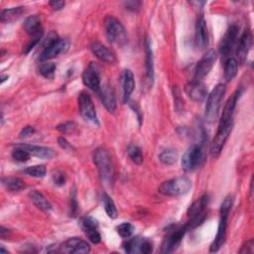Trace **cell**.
Instances as JSON below:
<instances>
[{
    "label": "cell",
    "mask_w": 254,
    "mask_h": 254,
    "mask_svg": "<svg viewBox=\"0 0 254 254\" xmlns=\"http://www.w3.org/2000/svg\"><path fill=\"white\" fill-rule=\"evenodd\" d=\"M127 153H128L129 158L132 160V162H134L135 164H142L143 160H144V157L142 154L141 149L136 146V145H130L128 147V150H127Z\"/></svg>",
    "instance_id": "obj_33"
},
{
    "label": "cell",
    "mask_w": 254,
    "mask_h": 254,
    "mask_svg": "<svg viewBox=\"0 0 254 254\" xmlns=\"http://www.w3.org/2000/svg\"><path fill=\"white\" fill-rule=\"evenodd\" d=\"M226 90V85L219 84L210 93L206 106V119L209 122H212L216 118L220 107V103L225 97Z\"/></svg>",
    "instance_id": "obj_5"
},
{
    "label": "cell",
    "mask_w": 254,
    "mask_h": 254,
    "mask_svg": "<svg viewBox=\"0 0 254 254\" xmlns=\"http://www.w3.org/2000/svg\"><path fill=\"white\" fill-rule=\"evenodd\" d=\"M204 152L200 145L190 147L183 156L182 168L185 172H192L196 170L203 162Z\"/></svg>",
    "instance_id": "obj_7"
},
{
    "label": "cell",
    "mask_w": 254,
    "mask_h": 254,
    "mask_svg": "<svg viewBox=\"0 0 254 254\" xmlns=\"http://www.w3.org/2000/svg\"><path fill=\"white\" fill-rule=\"evenodd\" d=\"M58 143H59L61 148L65 149V150H72L73 149V146L68 142V140L66 138H64V137H60L58 139Z\"/></svg>",
    "instance_id": "obj_46"
},
{
    "label": "cell",
    "mask_w": 254,
    "mask_h": 254,
    "mask_svg": "<svg viewBox=\"0 0 254 254\" xmlns=\"http://www.w3.org/2000/svg\"><path fill=\"white\" fill-rule=\"evenodd\" d=\"M209 202H210L209 196L204 195L189 208L187 213L189 217V221L186 225L189 231L193 230L199 227L201 224H203L207 216Z\"/></svg>",
    "instance_id": "obj_4"
},
{
    "label": "cell",
    "mask_w": 254,
    "mask_h": 254,
    "mask_svg": "<svg viewBox=\"0 0 254 254\" xmlns=\"http://www.w3.org/2000/svg\"><path fill=\"white\" fill-rule=\"evenodd\" d=\"M145 51H146V75L147 81L150 85L154 82V61H153V51L151 47V42L149 39L145 42Z\"/></svg>",
    "instance_id": "obj_25"
},
{
    "label": "cell",
    "mask_w": 254,
    "mask_h": 254,
    "mask_svg": "<svg viewBox=\"0 0 254 254\" xmlns=\"http://www.w3.org/2000/svg\"><path fill=\"white\" fill-rule=\"evenodd\" d=\"M233 126V122H230L226 125L218 126L216 135L211 146V153H212V157L216 158L220 154L222 148L225 147V144L232 133Z\"/></svg>",
    "instance_id": "obj_9"
},
{
    "label": "cell",
    "mask_w": 254,
    "mask_h": 254,
    "mask_svg": "<svg viewBox=\"0 0 254 254\" xmlns=\"http://www.w3.org/2000/svg\"><path fill=\"white\" fill-rule=\"evenodd\" d=\"M253 251H254V242L253 239H250L241 246L239 253H253Z\"/></svg>",
    "instance_id": "obj_42"
},
{
    "label": "cell",
    "mask_w": 254,
    "mask_h": 254,
    "mask_svg": "<svg viewBox=\"0 0 254 254\" xmlns=\"http://www.w3.org/2000/svg\"><path fill=\"white\" fill-rule=\"evenodd\" d=\"M29 198L39 210L43 212H49L52 210V205L50 204V202L41 193H39L38 190H31L29 193Z\"/></svg>",
    "instance_id": "obj_26"
},
{
    "label": "cell",
    "mask_w": 254,
    "mask_h": 254,
    "mask_svg": "<svg viewBox=\"0 0 254 254\" xmlns=\"http://www.w3.org/2000/svg\"><path fill=\"white\" fill-rule=\"evenodd\" d=\"M9 231L6 230L4 227H1V229H0V236H1V238H5L6 235L9 234Z\"/></svg>",
    "instance_id": "obj_48"
},
{
    "label": "cell",
    "mask_w": 254,
    "mask_h": 254,
    "mask_svg": "<svg viewBox=\"0 0 254 254\" xmlns=\"http://www.w3.org/2000/svg\"><path fill=\"white\" fill-rule=\"evenodd\" d=\"M40 74L46 79H53L56 72V65L52 62H44L39 68Z\"/></svg>",
    "instance_id": "obj_34"
},
{
    "label": "cell",
    "mask_w": 254,
    "mask_h": 254,
    "mask_svg": "<svg viewBox=\"0 0 254 254\" xmlns=\"http://www.w3.org/2000/svg\"><path fill=\"white\" fill-rule=\"evenodd\" d=\"M215 60H216L215 51L214 50L208 51L198 63L197 68H196L195 80L201 81L203 78L208 76L214 65Z\"/></svg>",
    "instance_id": "obj_12"
},
{
    "label": "cell",
    "mask_w": 254,
    "mask_h": 254,
    "mask_svg": "<svg viewBox=\"0 0 254 254\" xmlns=\"http://www.w3.org/2000/svg\"><path fill=\"white\" fill-rule=\"evenodd\" d=\"M3 185L5 186V188L10 190V192H20L24 188H25V184L24 182L16 177H8L3 179L2 181Z\"/></svg>",
    "instance_id": "obj_29"
},
{
    "label": "cell",
    "mask_w": 254,
    "mask_h": 254,
    "mask_svg": "<svg viewBox=\"0 0 254 254\" xmlns=\"http://www.w3.org/2000/svg\"><path fill=\"white\" fill-rule=\"evenodd\" d=\"M35 128L33 126H26L24 127V129L21 131L20 133V137L21 138H28L31 135H33L35 133Z\"/></svg>",
    "instance_id": "obj_44"
},
{
    "label": "cell",
    "mask_w": 254,
    "mask_h": 254,
    "mask_svg": "<svg viewBox=\"0 0 254 254\" xmlns=\"http://www.w3.org/2000/svg\"><path fill=\"white\" fill-rule=\"evenodd\" d=\"M251 45H252V33L250 32V30H245L240 37L238 50H237V56L240 64L245 63Z\"/></svg>",
    "instance_id": "obj_23"
},
{
    "label": "cell",
    "mask_w": 254,
    "mask_h": 254,
    "mask_svg": "<svg viewBox=\"0 0 254 254\" xmlns=\"http://www.w3.org/2000/svg\"><path fill=\"white\" fill-rule=\"evenodd\" d=\"M90 251L89 244L82 238H69L60 246V252L67 254H84Z\"/></svg>",
    "instance_id": "obj_13"
},
{
    "label": "cell",
    "mask_w": 254,
    "mask_h": 254,
    "mask_svg": "<svg viewBox=\"0 0 254 254\" xmlns=\"http://www.w3.org/2000/svg\"><path fill=\"white\" fill-rule=\"evenodd\" d=\"M126 9L131 10V11H138L140 8L141 3L138 1H127L124 3Z\"/></svg>",
    "instance_id": "obj_45"
},
{
    "label": "cell",
    "mask_w": 254,
    "mask_h": 254,
    "mask_svg": "<svg viewBox=\"0 0 254 254\" xmlns=\"http://www.w3.org/2000/svg\"><path fill=\"white\" fill-rule=\"evenodd\" d=\"M12 158L17 162L25 163L29 161V159L31 158V154L27 150L16 146V148L12 151Z\"/></svg>",
    "instance_id": "obj_35"
},
{
    "label": "cell",
    "mask_w": 254,
    "mask_h": 254,
    "mask_svg": "<svg viewBox=\"0 0 254 254\" xmlns=\"http://www.w3.org/2000/svg\"><path fill=\"white\" fill-rule=\"evenodd\" d=\"M159 160H160L164 165L170 166L177 162L178 160V153L176 150L167 149L164 150L160 155H159Z\"/></svg>",
    "instance_id": "obj_31"
},
{
    "label": "cell",
    "mask_w": 254,
    "mask_h": 254,
    "mask_svg": "<svg viewBox=\"0 0 254 254\" xmlns=\"http://www.w3.org/2000/svg\"><path fill=\"white\" fill-rule=\"evenodd\" d=\"M78 210H79V205H78V201H77V196H76V192H73L72 196H71V200H70V213L72 216H76L78 213Z\"/></svg>",
    "instance_id": "obj_40"
},
{
    "label": "cell",
    "mask_w": 254,
    "mask_h": 254,
    "mask_svg": "<svg viewBox=\"0 0 254 254\" xmlns=\"http://www.w3.org/2000/svg\"><path fill=\"white\" fill-rule=\"evenodd\" d=\"M17 146L27 150L31 155L36 156L41 159H52L56 155L55 151L48 147L37 146V145H28V144H20Z\"/></svg>",
    "instance_id": "obj_24"
},
{
    "label": "cell",
    "mask_w": 254,
    "mask_h": 254,
    "mask_svg": "<svg viewBox=\"0 0 254 254\" xmlns=\"http://www.w3.org/2000/svg\"><path fill=\"white\" fill-rule=\"evenodd\" d=\"M237 32H238V27L235 25H233L229 28L224 38L221 39V42L219 45V53L224 59H227L229 57L230 53L232 52L233 47L236 37H237Z\"/></svg>",
    "instance_id": "obj_15"
},
{
    "label": "cell",
    "mask_w": 254,
    "mask_h": 254,
    "mask_svg": "<svg viewBox=\"0 0 254 254\" xmlns=\"http://www.w3.org/2000/svg\"><path fill=\"white\" fill-rule=\"evenodd\" d=\"M24 29L27 34L32 37V39L41 40L43 35V28L41 25V20L37 15L28 17L24 22Z\"/></svg>",
    "instance_id": "obj_18"
},
{
    "label": "cell",
    "mask_w": 254,
    "mask_h": 254,
    "mask_svg": "<svg viewBox=\"0 0 254 254\" xmlns=\"http://www.w3.org/2000/svg\"><path fill=\"white\" fill-rule=\"evenodd\" d=\"M192 189V181L187 177H178L164 182L158 190L164 196L179 197L188 194Z\"/></svg>",
    "instance_id": "obj_3"
},
{
    "label": "cell",
    "mask_w": 254,
    "mask_h": 254,
    "mask_svg": "<svg viewBox=\"0 0 254 254\" xmlns=\"http://www.w3.org/2000/svg\"><path fill=\"white\" fill-rule=\"evenodd\" d=\"M144 240H145V238L139 237V236L128 240L124 244L125 251L127 253H130V254L141 253V249H142V245H143Z\"/></svg>",
    "instance_id": "obj_30"
},
{
    "label": "cell",
    "mask_w": 254,
    "mask_h": 254,
    "mask_svg": "<svg viewBox=\"0 0 254 254\" xmlns=\"http://www.w3.org/2000/svg\"><path fill=\"white\" fill-rule=\"evenodd\" d=\"M91 52L95 55L98 59H100L102 62H105L106 64H114L116 62L115 54L109 50L107 47H106L104 44L100 42H93L90 46Z\"/></svg>",
    "instance_id": "obj_19"
},
{
    "label": "cell",
    "mask_w": 254,
    "mask_h": 254,
    "mask_svg": "<svg viewBox=\"0 0 254 254\" xmlns=\"http://www.w3.org/2000/svg\"><path fill=\"white\" fill-rule=\"evenodd\" d=\"M93 162L97 166L100 177L107 187H112L115 179V170L109 153L104 148H98L93 152Z\"/></svg>",
    "instance_id": "obj_1"
},
{
    "label": "cell",
    "mask_w": 254,
    "mask_h": 254,
    "mask_svg": "<svg viewBox=\"0 0 254 254\" xmlns=\"http://www.w3.org/2000/svg\"><path fill=\"white\" fill-rule=\"evenodd\" d=\"M24 173L27 174L28 176H31V177L43 178V177L46 176L47 169H46V167L44 165H36V166L28 167L27 169L24 170Z\"/></svg>",
    "instance_id": "obj_36"
},
{
    "label": "cell",
    "mask_w": 254,
    "mask_h": 254,
    "mask_svg": "<svg viewBox=\"0 0 254 254\" xmlns=\"http://www.w3.org/2000/svg\"><path fill=\"white\" fill-rule=\"evenodd\" d=\"M1 79H2V80H1V84H3V82L6 81V79H8V76H6V77H2Z\"/></svg>",
    "instance_id": "obj_49"
},
{
    "label": "cell",
    "mask_w": 254,
    "mask_h": 254,
    "mask_svg": "<svg viewBox=\"0 0 254 254\" xmlns=\"http://www.w3.org/2000/svg\"><path fill=\"white\" fill-rule=\"evenodd\" d=\"M134 233V227L129 222H123L117 227V233L123 238H129Z\"/></svg>",
    "instance_id": "obj_37"
},
{
    "label": "cell",
    "mask_w": 254,
    "mask_h": 254,
    "mask_svg": "<svg viewBox=\"0 0 254 254\" xmlns=\"http://www.w3.org/2000/svg\"><path fill=\"white\" fill-rule=\"evenodd\" d=\"M209 43L207 22L203 15L198 18L196 25V45L200 49H205Z\"/></svg>",
    "instance_id": "obj_20"
},
{
    "label": "cell",
    "mask_w": 254,
    "mask_h": 254,
    "mask_svg": "<svg viewBox=\"0 0 254 254\" xmlns=\"http://www.w3.org/2000/svg\"><path fill=\"white\" fill-rule=\"evenodd\" d=\"M49 5L54 9V10H61L65 6V1H62V0H54V1H50Z\"/></svg>",
    "instance_id": "obj_47"
},
{
    "label": "cell",
    "mask_w": 254,
    "mask_h": 254,
    "mask_svg": "<svg viewBox=\"0 0 254 254\" xmlns=\"http://www.w3.org/2000/svg\"><path fill=\"white\" fill-rule=\"evenodd\" d=\"M81 227H82L83 231L85 233L89 230L98 229L99 224H98V220L95 218H93L91 216H86L81 220Z\"/></svg>",
    "instance_id": "obj_38"
},
{
    "label": "cell",
    "mask_w": 254,
    "mask_h": 254,
    "mask_svg": "<svg viewBox=\"0 0 254 254\" xmlns=\"http://www.w3.org/2000/svg\"><path fill=\"white\" fill-rule=\"evenodd\" d=\"M238 71V62L234 58H229L225 65V79L227 82H231L234 79Z\"/></svg>",
    "instance_id": "obj_27"
},
{
    "label": "cell",
    "mask_w": 254,
    "mask_h": 254,
    "mask_svg": "<svg viewBox=\"0 0 254 254\" xmlns=\"http://www.w3.org/2000/svg\"><path fill=\"white\" fill-rule=\"evenodd\" d=\"M105 27L106 37L110 43L121 45L126 41L125 29L115 17L107 16L105 20Z\"/></svg>",
    "instance_id": "obj_6"
},
{
    "label": "cell",
    "mask_w": 254,
    "mask_h": 254,
    "mask_svg": "<svg viewBox=\"0 0 254 254\" xmlns=\"http://www.w3.org/2000/svg\"><path fill=\"white\" fill-rule=\"evenodd\" d=\"M185 90L186 93L188 94V97L197 103L204 102L208 95V88L206 85H204L201 81H197V80H194L190 83H189L186 85Z\"/></svg>",
    "instance_id": "obj_14"
},
{
    "label": "cell",
    "mask_w": 254,
    "mask_h": 254,
    "mask_svg": "<svg viewBox=\"0 0 254 254\" xmlns=\"http://www.w3.org/2000/svg\"><path fill=\"white\" fill-rule=\"evenodd\" d=\"M78 104L80 113L85 121H88L92 124H99L97 111H95V107L90 95L87 92L83 91L79 94Z\"/></svg>",
    "instance_id": "obj_8"
},
{
    "label": "cell",
    "mask_w": 254,
    "mask_h": 254,
    "mask_svg": "<svg viewBox=\"0 0 254 254\" xmlns=\"http://www.w3.org/2000/svg\"><path fill=\"white\" fill-rule=\"evenodd\" d=\"M119 82L122 87V92H123V103L126 104L129 101V98L131 93L134 90L135 87V82H134V76L133 73L130 70H123Z\"/></svg>",
    "instance_id": "obj_16"
},
{
    "label": "cell",
    "mask_w": 254,
    "mask_h": 254,
    "mask_svg": "<svg viewBox=\"0 0 254 254\" xmlns=\"http://www.w3.org/2000/svg\"><path fill=\"white\" fill-rule=\"evenodd\" d=\"M53 180H54L55 184L58 185V186H63V185H65V183H66L65 175H64L63 173H59V172H56L53 175Z\"/></svg>",
    "instance_id": "obj_43"
},
{
    "label": "cell",
    "mask_w": 254,
    "mask_h": 254,
    "mask_svg": "<svg viewBox=\"0 0 254 254\" xmlns=\"http://www.w3.org/2000/svg\"><path fill=\"white\" fill-rule=\"evenodd\" d=\"M3 252H8V250H5V249H4V247H3V246H1V253H3Z\"/></svg>",
    "instance_id": "obj_50"
},
{
    "label": "cell",
    "mask_w": 254,
    "mask_h": 254,
    "mask_svg": "<svg viewBox=\"0 0 254 254\" xmlns=\"http://www.w3.org/2000/svg\"><path fill=\"white\" fill-rule=\"evenodd\" d=\"M88 239L94 243V244H98L101 242L102 240V236L100 234V233L98 232V229H93V230H89L87 232H85Z\"/></svg>",
    "instance_id": "obj_39"
},
{
    "label": "cell",
    "mask_w": 254,
    "mask_h": 254,
    "mask_svg": "<svg viewBox=\"0 0 254 254\" xmlns=\"http://www.w3.org/2000/svg\"><path fill=\"white\" fill-rule=\"evenodd\" d=\"M76 128V124L74 122H66V123H63L61 125H59L57 127V129L61 132L64 133H68V132H72L74 129Z\"/></svg>",
    "instance_id": "obj_41"
},
{
    "label": "cell",
    "mask_w": 254,
    "mask_h": 254,
    "mask_svg": "<svg viewBox=\"0 0 254 254\" xmlns=\"http://www.w3.org/2000/svg\"><path fill=\"white\" fill-rule=\"evenodd\" d=\"M239 94H240V91L236 90L233 94V97L230 98V100L226 104L224 111H222V115H221V118H220L218 126L226 125V124H228L230 122H233L232 119H233V112H234V109H235V106H236L237 100L239 98Z\"/></svg>",
    "instance_id": "obj_22"
},
{
    "label": "cell",
    "mask_w": 254,
    "mask_h": 254,
    "mask_svg": "<svg viewBox=\"0 0 254 254\" xmlns=\"http://www.w3.org/2000/svg\"><path fill=\"white\" fill-rule=\"evenodd\" d=\"M70 49V41L67 39H59L54 44L43 50L39 60L42 62H47L51 59L59 57L60 55L66 54Z\"/></svg>",
    "instance_id": "obj_11"
},
{
    "label": "cell",
    "mask_w": 254,
    "mask_h": 254,
    "mask_svg": "<svg viewBox=\"0 0 254 254\" xmlns=\"http://www.w3.org/2000/svg\"><path fill=\"white\" fill-rule=\"evenodd\" d=\"M188 231L189 230H188L187 226L185 225L183 227L177 228V229L173 230L172 232H170L163 240L162 252L170 253V252H173L174 250H176L179 247V245L181 244L183 237Z\"/></svg>",
    "instance_id": "obj_10"
},
{
    "label": "cell",
    "mask_w": 254,
    "mask_h": 254,
    "mask_svg": "<svg viewBox=\"0 0 254 254\" xmlns=\"http://www.w3.org/2000/svg\"><path fill=\"white\" fill-rule=\"evenodd\" d=\"M25 7H14L10 9H5L1 12V22H12L21 17V15L25 12Z\"/></svg>",
    "instance_id": "obj_28"
},
{
    "label": "cell",
    "mask_w": 254,
    "mask_h": 254,
    "mask_svg": "<svg viewBox=\"0 0 254 254\" xmlns=\"http://www.w3.org/2000/svg\"><path fill=\"white\" fill-rule=\"evenodd\" d=\"M83 83L84 85L93 91H99L102 85L99 73L95 71L91 66L88 67L83 74Z\"/></svg>",
    "instance_id": "obj_21"
},
{
    "label": "cell",
    "mask_w": 254,
    "mask_h": 254,
    "mask_svg": "<svg viewBox=\"0 0 254 254\" xmlns=\"http://www.w3.org/2000/svg\"><path fill=\"white\" fill-rule=\"evenodd\" d=\"M98 92L100 93L102 103L105 107L109 112H114L116 109V98L112 86H110L109 85H104L101 86Z\"/></svg>",
    "instance_id": "obj_17"
},
{
    "label": "cell",
    "mask_w": 254,
    "mask_h": 254,
    "mask_svg": "<svg viewBox=\"0 0 254 254\" xmlns=\"http://www.w3.org/2000/svg\"><path fill=\"white\" fill-rule=\"evenodd\" d=\"M233 206V198L228 197L225 199V201L221 204L220 208V220L218 225V230L216 236L212 243L210 247L211 252H216L218 251L221 246L224 245L227 237V229H228V220H229V214L231 212Z\"/></svg>",
    "instance_id": "obj_2"
},
{
    "label": "cell",
    "mask_w": 254,
    "mask_h": 254,
    "mask_svg": "<svg viewBox=\"0 0 254 254\" xmlns=\"http://www.w3.org/2000/svg\"><path fill=\"white\" fill-rule=\"evenodd\" d=\"M103 203H104L105 210H106L107 215L110 218H116L117 215H118V211H117V209L115 207V204H114L113 200L106 193H105L103 195Z\"/></svg>",
    "instance_id": "obj_32"
}]
</instances>
